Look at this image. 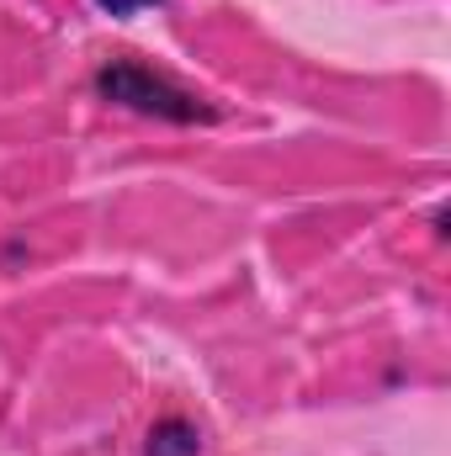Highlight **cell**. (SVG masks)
Segmentation results:
<instances>
[{
    "instance_id": "cell-1",
    "label": "cell",
    "mask_w": 451,
    "mask_h": 456,
    "mask_svg": "<svg viewBox=\"0 0 451 456\" xmlns=\"http://www.w3.org/2000/svg\"><path fill=\"white\" fill-rule=\"evenodd\" d=\"M96 96L112 102L122 112L154 117V122H176V127H197V122H218V107L186 86H176L170 75L138 64V59H107L96 75H91Z\"/></svg>"
},
{
    "instance_id": "cell-2",
    "label": "cell",
    "mask_w": 451,
    "mask_h": 456,
    "mask_svg": "<svg viewBox=\"0 0 451 456\" xmlns=\"http://www.w3.org/2000/svg\"><path fill=\"white\" fill-rule=\"evenodd\" d=\"M197 452H202V430L192 419H181V414L154 419V430L144 441V456H197Z\"/></svg>"
},
{
    "instance_id": "cell-3",
    "label": "cell",
    "mask_w": 451,
    "mask_h": 456,
    "mask_svg": "<svg viewBox=\"0 0 451 456\" xmlns=\"http://www.w3.org/2000/svg\"><path fill=\"white\" fill-rule=\"evenodd\" d=\"M165 0H96V11H107L117 21H127V16H138V11H160Z\"/></svg>"
}]
</instances>
